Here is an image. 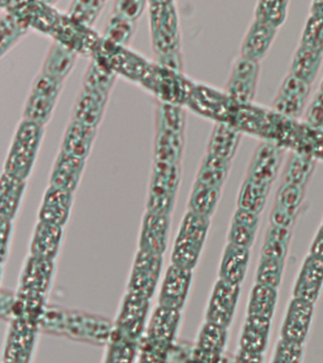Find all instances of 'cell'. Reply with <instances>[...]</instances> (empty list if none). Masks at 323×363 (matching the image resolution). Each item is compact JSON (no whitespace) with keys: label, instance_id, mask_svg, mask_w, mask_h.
<instances>
[{"label":"cell","instance_id":"obj_1","mask_svg":"<svg viewBox=\"0 0 323 363\" xmlns=\"http://www.w3.org/2000/svg\"><path fill=\"white\" fill-rule=\"evenodd\" d=\"M113 328L111 322L104 318L53 306L46 308L41 322V328L50 333L99 345L109 342Z\"/></svg>","mask_w":323,"mask_h":363},{"label":"cell","instance_id":"obj_2","mask_svg":"<svg viewBox=\"0 0 323 363\" xmlns=\"http://www.w3.org/2000/svg\"><path fill=\"white\" fill-rule=\"evenodd\" d=\"M153 45L164 67L180 69V30L173 2H149Z\"/></svg>","mask_w":323,"mask_h":363},{"label":"cell","instance_id":"obj_3","mask_svg":"<svg viewBox=\"0 0 323 363\" xmlns=\"http://www.w3.org/2000/svg\"><path fill=\"white\" fill-rule=\"evenodd\" d=\"M180 317L181 311L158 306L140 343V356L168 362Z\"/></svg>","mask_w":323,"mask_h":363},{"label":"cell","instance_id":"obj_4","mask_svg":"<svg viewBox=\"0 0 323 363\" xmlns=\"http://www.w3.org/2000/svg\"><path fill=\"white\" fill-rule=\"evenodd\" d=\"M43 126L36 122L23 119L16 130L9 155L5 163L4 172L13 177L26 181L32 172L39 146Z\"/></svg>","mask_w":323,"mask_h":363},{"label":"cell","instance_id":"obj_5","mask_svg":"<svg viewBox=\"0 0 323 363\" xmlns=\"http://www.w3.org/2000/svg\"><path fill=\"white\" fill-rule=\"evenodd\" d=\"M209 226V218L187 212L173 247L171 264L192 271L199 259Z\"/></svg>","mask_w":323,"mask_h":363},{"label":"cell","instance_id":"obj_6","mask_svg":"<svg viewBox=\"0 0 323 363\" xmlns=\"http://www.w3.org/2000/svg\"><path fill=\"white\" fill-rule=\"evenodd\" d=\"M180 180L178 163L155 161L150 184L147 211L170 215L174 207Z\"/></svg>","mask_w":323,"mask_h":363},{"label":"cell","instance_id":"obj_7","mask_svg":"<svg viewBox=\"0 0 323 363\" xmlns=\"http://www.w3.org/2000/svg\"><path fill=\"white\" fill-rule=\"evenodd\" d=\"M149 308L150 300L127 292L114 323L113 333L140 345L146 334Z\"/></svg>","mask_w":323,"mask_h":363},{"label":"cell","instance_id":"obj_8","mask_svg":"<svg viewBox=\"0 0 323 363\" xmlns=\"http://www.w3.org/2000/svg\"><path fill=\"white\" fill-rule=\"evenodd\" d=\"M62 82L42 72L33 82L32 92L24 110V119L46 124L55 108L61 90Z\"/></svg>","mask_w":323,"mask_h":363},{"label":"cell","instance_id":"obj_9","mask_svg":"<svg viewBox=\"0 0 323 363\" xmlns=\"http://www.w3.org/2000/svg\"><path fill=\"white\" fill-rule=\"evenodd\" d=\"M41 323L27 318L12 320L4 354V363H30Z\"/></svg>","mask_w":323,"mask_h":363},{"label":"cell","instance_id":"obj_10","mask_svg":"<svg viewBox=\"0 0 323 363\" xmlns=\"http://www.w3.org/2000/svg\"><path fill=\"white\" fill-rule=\"evenodd\" d=\"M163 265V255L138 251L129 278L128 292L151 300L160 282Z\"/></svg>","mask_w":323,"mask_h":363},{"label":"cell","instance_id":"obj_11","mask_svg":"<svg viewBox=\"0 0 323 363\" xmlns=\"http://www.w3.org/2000/svg\"><path fill=\"white\" fill-rule=\"evenodd\" d=\"M192 271L171 264L161 284L158 306L182 311L191 288Z\"/></svg>","mask_w":323,"mask_h":363},{"label":"cell","instance_id":"obj_12","mask_svg":"<svg viewBox=\"0 0 323 363\" xmlns=\"http://www.w3.org/2000/svg\"><path fill=\"white\" fill-rule=\"evenodd\" d=\"M55 271L53 260L31 255L22 272L18 295L23 297L46 298Z\"/></svg>","mask_w":323,"mask_h":363},{"label":"cell","instance_id":"obj_13","mask_svg":"<svg viewBox=\"0 0 323 363\" xmlns=\"http://www.w3.org/2000/svg\"><path fill=\"white\" fill-rule=\"evenodd\" d=\"M239 294L240 286L218 280L207 309V322L228 328L234 318Z\"/></svg>","mask_w":323,"mask_h":363},{"label":"cell","instance_id":"obj_14","mask_svg":"<svg viewBox=\"0 0 323 363\" xmlns=\"http://www.w3.org/2000/svg\"><path fill=\"white\" fill-rule=\"evenodd\" d=\"M259 71V62L240 56L235 62L229 77V96L240 104L252 101L256 92Z\"/></svg>","mask_w":323,"mask_h":363},{"label":"cell","instance_id":"obj_15","mask_svg":"<svg viewBox=\"0 0 323 363\" xmlns=\"http://www.w3.org/2000/svg\"><path fill=\"white\" fill-rule=\"evenodd\" d=\"M169 231V215L147 211L141 225L138 251L163 257L168 243Z\"/></svg>","mask_w":323,"mask_h":363},{"label":"cell","instance_id":"obj_16","mask_svg":"<svg viewBox=\"0 0 323 363\" xmlns=\"http://www.w3.org/2000/svg\"><path fill=\"white\" fill-rule=\"evenodd\" d=\"M311 85L302 81L293 74L283 79L279 92L274 99L275 109L283 115L296 118L305 109L306 99L310 94Z\"/></svg>","mask_w":323,"mask_h":363},{"label":"cell","instance_id":"obj_17","mask_svg":"<svg viewBox=\"0 0 323 363\" xmlns=\"http://www.w3.org/2000/svg\"><path fill=\"white\" fill-rule=\"evenodd\" d=\"M282 162V150L270 143L261 144L252 156L248 178L271 186Z\"/></svg>","mask_w":323,"mask_h":363},{"label":"cell","instance_id":"obj_18","mask_svg":"<svg viewBox=\"0 0 323 363\" xmlns=\"http://www.w3.org/2000/svg\"><path fill=\"white\" fill-rule=\"evenodd\" d=\"M314 303L295 298L289 305L282 328L283 340L302 343L310 328Z\"/></svg>","mask_w":323,"mask_h":363},{"label":"cell","instance_id":"obj_19","mask_svg":"<svg viewBox=\"0 0 323 363\" xmlns=\"http://www.w3.org/2000/svg\"><path fill=\"white\" fill-rule=\"evenodd\" d=\"M305 187L283 182L276 196L271 213L272 226L289 228L296 218L303 198Z\"/></svg>","mask_w":323,"mask_h":363},{"label":"cell","instance_id":"obj_20","mask_svg":"<svg viewBox=\"0 0 323 363\" xmlns=\"http://www.w3.org/2000/svg\"><path fill=\"white\" fill-rule=\"evenodd\" d=\"M72 203V192L58 187L50 186L45 194L40 211L39 221L63 227L69 220Z\"/></svg>","mask_w":323,"mask_h":363},{"label":"cell","instance_id":"obj_21","mask_svg":"<svg viewBox=\"0 0 323 363\" xmlns=\"http://www.w3.org/2000/svg\"><path fill=\"white\" fill-rule=\"evenodd\" d=\"M323 285V260L309 255L300 269L295 285L294 297L316 302Z\"/></svg>","mask_w":323,"mask_h":363},{"label":"cell","instance_id":"obj_22","mask_svg":"<svg viewBox=\"0 0 323 363\" xmlns=\"http://www.w3.org/2000/svg\"><path fill=\"white\" fill-rule=\"evenodd\" d=\"M276 33L275 28L253 21L243 40L241 57L259 62L268 52Z\"/></svg>","mask_w":323,"mask_h":363},{"label":"cell","instance_id":"obj_23","mask_svg":"<svg viewBox=\"0 0 323 363\" xmlns=\"http://www.w3.org/2000/svg\"><path fill=\"white\" fill-rule=\"evenodd\" d=\"M226 328L206 322L201 328L197 345V359L199 363H217L226 340Z\"/></svg>","mask_w":323,"mask_h":363},{"label":"cell","instance_id":"obj_24","mask_svg":"<svg viewBox=\"0 0 323 363\" xmlns=\"http://www.w3.org/2000/svg\"><path fill=\"white\" fill-rule=\"evenodd\" d=\"M62 237L63 227L39 221L31 243V255L43 259L55 260L60 248Z\"/></svg>","mask_w":323,"mask_h":363},{"label":"cell","instance_id":"obj_25","mask_svg":"<svg viewBox=\"0 0 323 363\" xmlns=\"http://www.w3.org/2000/svg\"><path fill=\"white\" fill-rule=\"evenodd\" d=\"M84 164V159L61 152L53 167L50 186L75 192L80 180Z\"/></svg>","mask_w":323,"mask_h":363},{"label":"cell","instance_id":"obj_26","mask_svg":"<svg viewBox=\"0 0 323 363\" xmlns=\"http://www.w3.org/2000/svg\"><path fill=\"white\" fill-rule=\"evenodd\" d=\"M106 99V92L84 87L83 92L76 102L75 121H80L87 126L96 128L101 121Z\"/></svg>","mask_w":323,"mask_h":363},{"label":"cell","instance_id":"obj_27","mask_svg":"<svg viewBox=\"0 0 323 363\" xmlns=\"http://www.w3.org/2000/svg\"><path fill=\"white\" fill-rule=\"evenodd\" d=\"M249 261V250L229 244L224 252L220 266V279L240 286L245 278Z\"/></svg>","mask_w":323,"mask_h":363},{"label":"cell","instance_id":"obj_28","mask_svg":"<svg viewBox=\"0 0 323 363\" xmlns=\"http://www.w3.org/2000/svg\"><path fill=\"white\" fill-rule=\"evenodd\" d=\"M95 132L96 128L73 119L65 135L62 152L84 160L92 149Z\"/></svg>","mask_w":323,"mask_h":363},{"label":"cell","instance_id":"obj_29","mask_svg":"<svg viewBox=\"0 0 323 363\" xmlns=\"http://www.w3.org/2000/svg\"><path fill=\"white\" fill-rule=\"evenodd\" d=\"M239 130L226 123H217L212 130L208 146V155L231 161L239 146Z\"/></svg>","mask_w":323,"mask_h":363},{"label":"cell","instance_id":"obj_30","mask_svg":"<svg viewBox=\"0 0 323 363\" xmlns=\"http://www.w3.org/2000/svg\"><path fill=\"white\" fill-rule=\"evenodd\" d=\"M270 319L266 318L248 316L241 336V347L246 353L261 354L268 345Z\"/></svg>","mask_w":323,"mask_h":363},{"label":"cell","instance_id":"obj_31","mask_svg":"<svg viewBox=\"0 0 323 363\" xmlns=\"http://www.w3.org/2000/svg\"><path fill=\"white\" fill-rule=\"evenodd\" d=\"M258 216L248 210L238 208L232 220L229 242L240 248H251L258 226Z\"/></svg>","mask_w":323,"mask_h":363},{"label":"cell","instance_id":"obj_32","mask_svg":"<svg viewBox=\"0 0 323 363\" xmlns=\"http://www.w3.org/2000/svg\"><path fill=\"white\" fill-rule=\"evenodd\" d=\"M25 190V181L2 173L0 186V217L13 220L21 206Z\"/></svg>","mask_w":323,"mask_h":363},{"label":"cell","instance_id":"obj_33","mask_svg":"<svg viewBox=\"0 0 323 363\" xmlns=\"http://www.w3.org/2000/svg\"><path fill=\"white\" fill-rule=\"evenodd\" d=\"M322 54L300 45L292 60L290 73L311 85L319 73Z\"/></svg>","mask_w":323,"mask_h":363},{"label":"cell","instance_id":"obj_34","mask_svg":"<svg viewBox=\"0 0 323 363\" xmlns=\"http://www.w3.org/2000/svg\"><path fill=\"white\" fill-rule=\"evenodd\" d=\"M76 52L56 42L50 48L45 61L43 72L63 82L75 65Z\"/></svg>","mask_w":323,"mask_h":363},{"label":"cell","instance_id":"obj_35","mask_svg":"<svg viewBox=\"0 0 323 363\" xmlns=\"http://www.w3.org/2000/svg\"><path fill=\"white\" fill-rule=\"evenodd\" d=\"M277 289L257 284L252 289L249 299L248 316L270 319L277 303Z\"/></svg>","mask_w":323,"mask_h":363},{"label":"cell","instance_id":"obj_36","mask_svg":"<svg viewBox=\"0 0 323 363\" xmlns=\"http://www.w3.org/2000/svg\"><path fill=\"white\" fill-rule=\"evenodd\" d=\"M270 186L256 183L246 177L241 187L238 206L241 209L248 210L254 214L259 215L265 206Z\"/></svg>","mask_w":323,"mask_h":363},{"label":"cell","instance_id":"obj_37","mask_svg":"<svg viewBox=\"0 0 323 363\" xmlns=\"http://www.w3.org/2000/svg\"><path fill=\"white\" fill-rule=\"evenodd\" d=\"M221 189L207 186L195 182L189 201V211L209 218L214 212L220 198Z\"/></svg>","mask_w":323,"mask_h":363},{"label":"cell","instance_id":"obj_38","mask_svg":"<svg viewBox=\"0 0 323 363\" xmlns=\"http://www.w3.org/2000/svg\"><path fill=\"white\" fill-rule=\"evenodd\" d=\"M231 162L217 156L207 155L198 172L197 183L221 189L228 176Z\"/></svg>","mask_w":323,"mask_h":363},{"label":"cell","instance_id":"obj_39","mask_svg":"<svg viewBox=\"0 0 323 363\" xmlns=\"http://www.w3.org/2000/svg\"><path fill=\"white\" fill-rule=\"evenodd\" d=\"M314 169V159L305 153H294L286 167L285 182L305 187Z\"/></svg>","mask_w":323,"mask_h":363},{"label":"cell","instance_id":"obj_40","mask_svg":"<svg viewBox=\"0 0 323 363\" xmlns=\"http://www.w3.org/2000/svg\"><path fill=\"white\" fill-rule=\"evenodd\" d=\"M288 1H260L254 11V21L278 30L285 23L288 10Z\"/></svg>","mask_w":323,"mask_h":363},{"label":"cell","instance_id":"obj_41","mask_svg":"<svg viewBox=\"0 0 323 363\" xmlns=\"http://www.w3.org/2000/svg\"><path fill=\"white\" fill-rule=\"evenodd\" d=\"M140 345L113 333L104 363H134Z\"/></svg>","mask_w":323,"mask_h":363},{"label":"cell","instance_id":"obj_42","mask_svg":"<svg viewBox=\"0 0 323 363\" xmlns=\"http://www.w3.org/2000/svg\"><path fill=\"white\" fill-rule=\"evenodd\" d=\"M290 232L288 228L272 226L268 230L265 245L263 247L262 257L285 261Z\"/></svg>","mask_w":323,"mask_h":363},{"label":"cell","instance_id":"obj_43","mask_svg":"<svg viewBox=\"0 0 323 363\" xmlns=\"http://www.w3.org/2000/svg\"><path fill=\"white\" fill-rule=\"evenodd\" d=\"M29 25L15 14L7 11L1 16V52L11 47L16 39L26 33Z\"/></svg>","mask_w":323,"mask_h":363},{"label":"cell","instance_id":"obj_44","mask_svg":"<svg viewBox=\"0 0 323 363\" xmlns=\"http://www.w3.org/2000/svg\"><path fill=\"white\" fill-rule=\"evenodd\" d=\"M104 5V2L102 1H75L70 5L67 16L73 21L89 28L97 18Z\"/></svg>","mask_w":323,"mask_h":363},{"label":"cell","instance_id":"obj_45","mask_svg":"<svg viewBox=\"0 0 323 363\" xmlns=\"http://www.w3.org/2000/svg\"><path fill=\"white\" fill-rule=\"evenodd\" d=\"M135 23L113 16L106 30L104 40L117 47H126L134 31Z\"/></svg>","mask_w":323,"mask_h":363},{"label":"cell","instance_id":"obj_46","mask_svg":"<svg viewBox=\"0 0 323 363\" xmlns=\"http://www.w3.org/2000/svg\"><path fill=\"white\" fill-rule=\"evenodd\" d=\"M283 262L285 261L262 257L257 271V284L277 289L282 279Z\"/></svg>","mask_w":323,"mask_h":363},{"label":"cell","instance_id":"obj_47","mask_svg":"<svg viewBox=\"0 0 323 363\" xmlns=\"http://www.w3.org/2000/svg\"><path fill=\"white\" fill-rule=\"evenodd\" d=\"M317 52L323 53V21L317 17L309 16L303 28L300 44Z\"/></svg>","mask_w":323,"mask_h":363},{"label":"cell","instance_id":"obj_48","mask_svg":"<svg viewBox=\"0 0 323 363\" xmlns=\"http://www.w3.org/2000/svg\"><path fill=\"white\" fill-rule=\"evenodd\" d=\"M302 354V343L282 339L278 345L273 363H300Z\"/></svg>","mask_w":323,"mask_h":363},{"label":"cell","instance_id":"obj_49","mask_svg":"<svg viewBox=\"0 0 323 363\" xmlns=\"http://www.w3.org/2000/svg\"><path fill=\"white\" fill-rule=\"evenodd\" d=\"M143 1H118L115 3L114 16L135 22L144 10Z\"/></svg>","mask_w":323,"mask_h":363},{"label":"cell","instance_id":"obj_50","mask_svg":"<svg viewBox=\"0 0 323 363\" xmlns=\"http://www.w3.org/2000/svg\"><path fill=\"white\" fill-rule=\"evenodd\" d=\"M306 121L311 127L323 130V92L319 91L316 98L312 101L306 113Z\"/></svg>","mask_w":323,"mask_h":363},{"label":"cell","instance_id":"obj_51","mask_svg":"<svg viewBox=\"0 0 323 363\" xmlns=\"http://www.w3.org/2000/svg\"><path fill=\"white\" fill-rule=\"evenodd\" d=\"M11 234H12V220L0 217V252H1L2 263H4L6 259Z\"/></svg>","mask_w":323,"mask_h":363},{"label":"cell","instance_id":"obj_52","mask_svg":"<svg viewBox=\"0 0 323 363\" xmlns=\"http://www.w3.org/2000/svg\"><path fill=\"white\" fill-rule=\"evenodd\" d=\"M310 255L323 260V224L312 244Z\"/></svg>","mask_w":323,"mask_h":363},{"label":"cell","instance_id":"obj_53","mask_svg":"<svg viewBox=\"0 0 323 363\" xmlns=\"http://www.w3.org/2000/svg\"><path fill=\"white\" fill-rule=\"evenodd\" d=\"M310 16L323 21V1H314L311 4Z\"/></svg>","mask_w":323,"mask_h":363},{"label":"cell","instance_id":"obj_54","mask_svg":"<svg viewBox=\"0 0 323 363\" xmlns=\"http://www.w3.org/2000/svg\"><path fill=\"white\" fill-rule=\"evenodd\" d=\"M138 363H167L164 362H160V360L148 359V357H140V360H138Z\"/></svg>","mask_w":323,"mask_h":363},{"label":"cell","instance_id":"obj_55","mask_svg":"<svg viewBox=\"0 0 323 363\" xmlns=\"http://www.w3.org/2000/svg\"><path fill=\"white\" fill-rule=\"evenodd\" d=\"M320 91H322V92H323V79L322 82V84H320Z\"/></svg>","mask_w":323,"mask_h":363}]
</instances>
